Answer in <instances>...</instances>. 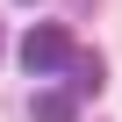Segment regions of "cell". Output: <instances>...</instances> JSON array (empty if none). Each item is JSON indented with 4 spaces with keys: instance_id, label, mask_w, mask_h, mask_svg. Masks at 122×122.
Here are the masks:
<instances>
[{
    "instance_id": "2",
    "label": "cell",
    "mask_w": 122,
    "mask_h": 122,
    "mask_svg": "<svg viewBox=\"0 0 122 122\" xmlns=\"http://www.w3.org/2000/svg\"><path fill=\"white\" fill-rule=\"evenodd\" d=\"M65 79H72V86H65L72 101L101 93V86H108V57H101V50H72V57H65Z\"/></svg>"
},
{
    "instance_id": "3",
    "label": "cell",
    "mask_w": 122,
    "mask_h": 122,
    "mask_svg": "<svg viewBox=\"0 0 122 122\" xmlns=\"http://www.w3.org/2000/svg\"><path fill=\"white\" fill-rule=\"evenodd\" d=\"M29 122H79V101H72L65 86H36V101H29Z\"/></svg>"
},
{
    "instance_id": "4",
    "label": "cell",
    "mask_w": 122,
    "mask_h": 122,
    "mask_svg": "<svg viewBox=\"0 0 122 122\" xmlns=\"http://www.w3.org/2000/svg\"><path fill=\"white\" fill-rule=\"evenodd\" d=\"M22 7H36V0H22Z\"/></svg>"
},
{
    "instance_id": "1",
    "label": "cell",
    "mask_w": 122,
    "mask_h": 122,
    "mask_svg": "<svg viewBox=\"0 0 122 122\" xmlns=\"http://www.w3.org/2000/svg\"><path fill=\"white\" fill-rule=\"evenodd\" d=\"M72 50H79V43H72V29H65V22H36V29L22 36V72H36V79H57Z\"/></svg>"
}]
</instances>
